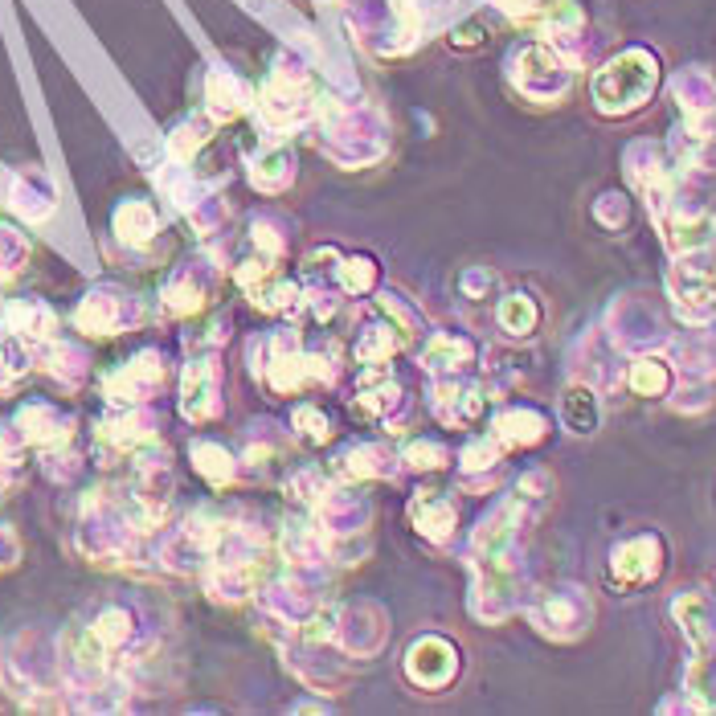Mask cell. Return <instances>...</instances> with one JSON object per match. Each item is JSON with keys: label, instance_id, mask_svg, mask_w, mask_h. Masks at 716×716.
I'll use <instances>...</instances> for the list:
<instances>
[{"label": "cell", "instance_id": "6da1fadb", "mask_svg": "<svg viewBox=\"0 0 716 716\" xmlns=\"http://www.w3.org/2000/svg\"><path fill=\"white\" fill-rule=\"evenodd\" d=\"M569 422H573V430L577 434H590V426H594V406H590V393H569Z\"/></svg>", "mask_w": 716, "mask_h": 716}]
</instances>
